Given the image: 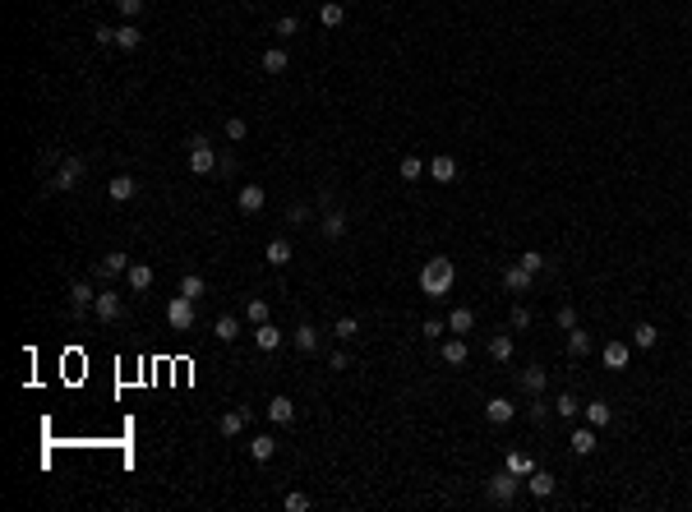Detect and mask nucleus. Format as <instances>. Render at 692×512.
<instances>
[{
	"instance_id": "f257e3e1",
	"label": "nucleus",
	"mask_w": 692,
	"mask_h": 512,
	"mask_svg": "<svg viewBox=\"0 0 692 512\" xmlns=\"http://www.w3.org/2000/svg\"><path fill=\"white\" fill-rule=\"evenodd\" d=\"M420 291L434 296V300L448 296V291H452V258H429V263L420 268Z\"/></svg>"
},
{
	"instance_id": "f03ea898",
	"label": "nucleus",
	"mask_w": 692,
	"mask_h": 512,
	"mask_svg": "<svg viewBox=\"0 0 692 512\" xmlns=\"http://www.w3.org/2000/svg\"><path fill=\"white\" fill-rule=\"evenodd\" d=\"M517 490H522V476H517V471H508V466H503L498 476H489V499L503 503V508H513Z\"/></svg>"
},
{
	"instance_id": "7ed1b4c3",
	"label": "nucleus",
	"mask_w": 692,
	"mask_h": 512,
	"mask_svg": "<svg viewBox=\"0 0 692 512\" xmlns=\"http://www.w3.org/2000/svg\"><path fill=\"white\" fill-rule=\"evenodd\" d=\"M212 167H217L212 144L203 139V134H194V139H189V171H194V176H212Z\"/></svg>"
},
{
	"instance_id": "20e7f679",
	"label": "nucleus",
	"mask_w": 692,
	"mask_h": 512,
	"mask_svg": "<svg viewBox=\"0 0 692 512\" xmlns=\"http://www.w3.org/2000/svg\"><path fill=\"white\" fill-rule=\"evenodd\" d=\"M79 180H83V157H74L69 153L60 167H55V176H51V190H79Z\"/></svg>"
},
{
	"instance_id": "39448f33",
	"label": "nucleus",
	"mask_w": 692,
	"mask_h": 512,
	"mask_svg": "<svg viewBox=\"0 0 692 512\" xmlns=\"http://www.w3.org/2000/svg\"><path fill=\"white\" fill-rule=\"evenodd\" d=\"M166 323H171L176 333H189V328H194V300L171 296V300H166Z\"/></svg>"
},
{
	"instance_id": "423d86ee",
	"label": "nucleus",
	"mask_w": 692,
	"mask_h": 512,
	"mask_svg": "<svg viewBox=\"0 0 692 512\" xmlns=\"http://www.w3.org/2000/svg\"><path fill=\"white\" fill-rule=\"evenodd\" d=\"M93 314H97L102 323H116V319H125V300L116 296L111 286H102L97 291V300H93Z\"/></svg>"
},
{
	"instance_id": "0eeeda50",
	"label": "nucleus",
	"mask_w": 692,
	"mask_h": 512,
	"mask_svg": "<svg viewBox=\"0 0 692 512\" xmlns=\"http://www.w3.org/2000/svg\"><path fill=\"white\" fill-rule=\"evenodd\" d=\"M93 300H97V286H93L88 277L69 282V310H74V319H83V314L93 310Z\"/></svg>"
},
{
	"instance_id": "6e6552de",
	"label": "nucleus",
	"mask_w": 692,
	"mask_h": 512,
	"mask_svg": "<svg viewBox=\"0 0 692 512\" xmlns=\"http://www.w3.org/2000/svg\"><path fill=\"white\" fill-rule=\"evenodd\" d=\"M568 443H572V452H577V457H591L595 448H600V438H595V424H577Z\"/></svg>"
},
{
	"instance_id": "1a4fd4ad",
	"label": "nucleus",
	"mask_w": 692,
	"mask_h": 512,
	"mask_svg": "<svg viewBox=\"0 0 692 512\" xmlns=\"http://www.w3.org/2000/svg\"><path fill=\"white\" fill-rule=\"evenodd\" d=\"M531 282H536V272H527L522 263H508V268H503V286H508V291H517V296H527Z\"/></svg>"
},
{
	"instance_id": "9d476101",
	"label": "nucleus",
	"mask_w": 692,
	"mask_h": 512,
	"mask_svg": "<svg viewBox=\"0 0 692 512\" xmlns=\"http://www.w3.org/2000/svg\"><path fill=\"white\" fill-rule=\"evenodd\" d=\"M600 360H604V369H627V360H632V346H627V342H604Z\"/></svg>"
},
{
	"instance_id": "9b49d317",
	"label": "nucleus",
	"mask_w": 692,
	"mask_h": 512,
	"mask_svg": "<svg viewBox=\"0 0 692 512\" xmlns=\"http://www.w3.org/2000/svg\"><path fill=\"white\" fill-rule=\"evenodd\" d=\"M291 337H296V346H300V351H305V356H314V351H319V328H314V323H309V319H300L296 323V333H291Z\"/></svg>"
},
{
	"instance_id": "f8f14e48",
	"label": "nucleus",
	"mask_w": 692,
	"mask_h": 512,
	"mask_svg": "<svg viewBox=\"0 0 692 512\" xmlns=\"http://www.w3.org/2000/svg\"><path fill=\"white\" fill-rule=\"evenodd\" d=\"M513 415H517V406L508 397H489V401H484V420H489V424H508Z\"/></svg>"
},
{
	"instance_id": "ddd939ff",
	"label": "nucleus",
	"mask_w": 692,
	"mask_h": 512,
	"mask_svg": "<svg viewBox=\"0 0 692 512\" xmlns=\"http://www.w3.org/2000/svg\"><path fill=\"white\" fill-rule=\"evenodd\" d=\"M245 424H250V406H240V411H226L217 420V429H222V438H236V434H245Z\"/></svg>"
},
{
	"instance_id": "4468645a",
	"label": "nucleus",
	"mask_w": 692,
	"mask_h": 512,
	"mask_svg": "<svg viewBox=\"0 0 692 512\" xmlns=\"http://www.w3.org/2000/svg\"><path fill=\"white\" fill-rule=\"evenodd\" d=\"M264 203H268L264 185H240V194H236V208H240V212H259Z\"/></svg>"
},
{
	"instance_id": "2eb2a0df",
	"label": "nucleus",
	"mask_w": 692,
	"mask_h": 512,
	"mask_svg": "<svg viewBox=\"0 0 692 512\" xmlns=\"http://www.w3.org/2000/svg\"><path fill=\"white\" fill-rule=\"evenodd\" d=\"M121 272H130V254H121V249H111L107 258L97 263V272L93 277H121Z\"/></svg>"
},
{
	"instance_id": "dca6fc26",
	"label": "nucleus",
	"mask_w": 692,
	"mask_h": 512,
	"mask_svg": "<svg viewBox=\"0 0 692 512\" xmlns=\"http://www.w3.org/2000/svg\"><path fill=\"white\" fill-rule=\"evenodd\" d=\"M268 420H273V424H291V420H296V401L277 392V397L268 401Z\"/></svg>"
},
{
	"instance_id": "f3484780",
	"label": "nucleus",
	"mask_w": 692,
	"mask_h": 512,
	"mask_svg": "<svg viewBox=\"0 0 692 512\" xmlns=\"http://www.w3.org/2000/svg\"><path fill=\"white\" fill-rule=\"evenodd\" d=\"M554 485H559V480H554L550 471H531V476H527V490L536 494L540 503H545V499H550V494H554Z\"/></svg>"
},
{
	"instance_id": "a211bd4d",
	"label": "nucleus",
	"mask_w": 692,
	"mask_h": 512,
	"mask_svg": "<svg viewBox=\"0 0 692 512\" xmlns=\"http://www.w3.org/2000/svg\"><path fill=\"white\" fill-rule=\"evenodd\" d=\"M545 383H550V369H540V365H527V369H522V388H527L531 397H540V392H545Z\"/></svg>"
},
{
	"instance_id": "6ab92c4d",
	"label": "nucleus",
	"mask_w": 692,
	"mask_h": 512,
	"mask_svg": "<svg viewBox=\"0 0 692 512\" xmlns=\"http://www.w3.org/2000/svg\"><path fill=\"white\" fill-rule=\"evenodd\" d=\"M513 351H517V342H513L508 333H494V337H489V360L508 365V360H513Z\"/></svg>"
},
{
	"instance_id": "aec40b11",
	"label": "nucleus",
	"mask_w": 692,
	"mask_h": 512,
	"mask_svg": "<svg viewBox=\"0 0 692 512\" xmlns=\"http://www.w3.org/2000/svg\"><path fill=\"white\" fill-rule=\"evenodd\" d=\"M107 190H111V199H116V203H130L134 194H139V180H134V176H116Z\"/></svg>"
},
{
	"instance_id": "412c9836",
	"label": "nucleus",
	"mask_w": 692,
	"mask_h": 512,
	"mask_svg": "<svg viewBox=\"0 0 692 512\" xmlns=\"http://www.w3.org/2000/svg\"><path fill=\"white\" fill-rule=\"evenodd\" d=\"M341 19H346V5H341V0H323L319 5V23L323 28H341Z\"/></svg>"
},
{
	"instance_id": "4be33fe9",
	"label": "nucleus",
	"mask_w": 692,
	"mask_h": 512,
	"mask_svg": "<svg viewBox=\"0 0 692 512\" xmlns=\"http://www.w3.org/2000/svg\"><path fill=\"white\" fill-rule=\"evenodd\" d=\"M273 452H277V438L273 434H254L250 438V457H254V462H273Z\"/></svg>"
},
{
	"instance_id": "5701e85b",
	"label": "nucleus",
	"mask_w": 692,
	"mask_h": 512,
	"mask_svg": "<svg viewBox=\"0 0 692 512\" xmlns=\"http://www.w3.org/2000/svg\"><path fill=\"white\" fill-rule=\"evenodd\" d=\"M212 337H217V342H236V337H240V319H236V314H222V319L212 323Z\"/></svg>"
},
{
	"instance_id": "b1692460",
	"label": "nucleus",
	"mask_w": 692,
	"mask_h": 512,
	"mask_svg": "<svg viewBox=\"0 0 692 512\" xmlns=\"http://www.w3.org/2000/svg\"><path fill=\"white\" fill-rule=\"evenodd\" d=\"M254 342H259V351H277V346H282V328L259 323V328H254Z\"/></svg>"
},
{
	"instance_id": "393cba45",
	"label": "nucleus",
	"mask_w": 692,
	"mask_h": 512,
	"mask_svg": "<svg viewBox=\"0 0 692 512\" xmlns=\"http://www.w3.org/2000/svg\"><path fill=\"white\" fill-rule=\"evenodd\" d=\"M443 365H466V356H471V346L461 342V337H452V342H443Z\"/></svg>"
},
{
	"instance_id": "a878e982",
	"label": "nucleus",
	"mask_w": 692,
	"mask_h": 512,
	"mask_svg": "<svg viewBox=\"0 0 692 512\" xmlns=\"http://www.w3.org/2000/svg\"><path fill=\"white\" fill-rule=\"evenodd\" d=\"M429 176L434 180H443V185H448L452 176H457V162H452L448 153H439V157H429Z\"/></svg>"
},
{
	"instance_id": "bb28decb",
	"label": "nucleus",
	"mask_w": 692,
	"mask_h": 512,
	"mask_svg": "<svg viewBox=\"0 0 692 512\" xmlns=\"http://www.w3.org/2000/svg\"><path fill=\"white\" fill-rule=\"evenodd\" d=\"M139 42H143V37H139V23L125 19L121 28H116V46H121V51H139Z\"/></svg>"
},
{
	"instance_id": "cd10ccee",
	"label": "nucleus",
	"mask_w": 692,
	"mask_h": 512,
	"mask_svg": "<svg viewBox=\"0 0 692 512\" xmlns=\"http://www.w3.org/2000/svg\"><path fill=\"white\" fill-rule=\"evenodd\" d=\"M554 411H559L563 420H577V415H582V401H577V392H559V397H554Z\"/></svg>"
},
{
	"instance_id": "c85d7f7f",
	"label": "nucleus",
	"mask_w": 692,
	"mask_h": 512,
	"mask_svg": "<svg viewBox=\"0 0 692 512\" xmlns=\"http://www.w3.org/2000/svg\"><path fill=\"white\" fill-rule=\"evenodd\" d=\"M568 356H582V360L591 356V333H582V323L568 333Z\"/></svg>"
},
{
	"instance_id": "c756f323",
	"label": "nucleus",
	"mask_w": 692,
	"mask_h": 512,
	"mask_svg": "<svg viewBox=\"0 0 692 512\" xmlns=\"http://www.w3.org/2000/svg\"><path fill=\"white\" fill-rule=\"evenodd\" d=\"M125 282H130L134 291H148V286H153V268H148V263H130V272H125Z\"/></svg>"
},
{
	"instance_id": "7c9ffc66",
	"label": "nucleus",
	"mask_w": 692,
	"mask_h": 512,
	"mask_svg": "<svg viewBox=\"0 0 692 512\" xmlns=\"http://www.w3.org/2000/svg\"><path fill=\"white\" fill-rule=\"evenodd\" d=\"M203 291H208V282L198 277V272H185V282H180V296H185V300H203Z\"/></svg>"
},
{
	"instance_id": "2f4dec72",
	"label": "nucleus",
	"mask_w": 692,
	"mask_h": 512,
	"mask_svg": "<svg viewBox=\"0 0 692 512\" xmlns=\"http://www.w3.org/2000/svg\"><path fill=\"white\" fill-rule=\"evenodd\" d=\"M341 231H346V212H341V208H328V212H323V235H328V240H337Z\"/></svg>"
},
{
	"instance_id": "473e14b6",
	"label": "nucleus",
	"mask_w": 692,
	"mask_h": 512,
	"mask_svg": "<svg viewBox=\"0 0 692 512\" xmlns=\"http://www.w3.org/2000/svg\"><path fill=\"white\" fill-rule=\"evenodd\" d=\"M264 74H286V46H268L264 51Z\"/></svg>"
},
{
	"instance_id": "72a5a7b5",
	"label": "nucleus",
	"mask_w": 692,
	"mask_h": 512,
	"mask_svg": "<svg viewBox=\"0 0 692 512\" xmlns=\"http://www.w3.org/2000/svg\"><path fill=\"white\" fill-rule=\"evenodd\" d=\"M609 420H614L609 401H586V424H595V429H600V424H609Z\"/></svg>"
},
{
	"instance_id": "f704fd0d",
	"label": "nucleus",
	"mask_w": 692,
	"mask_h": 512,
	"mask_svg": "<svg viewBox=\"0 0 692 512\" xmlns=\"http://www.w3.org/2000/svg\"><path fill=\"white\" fill-rule=\"evenodd\" d=\"M471 328H475V314H471V310H452V314H448V333L461 337V333H471Z\"/></svg>"
},
{
	"instance_id": "c9c22d12",
	"label": "nucleus",
	"mask_w": 692,
	"mask_h": 512,
	"mask_svg": "<svg viewBox=\"0 0 692 512\" xmlns=\"http://www.w3.org/2000/svg\"><path fill=\"white\" fill-rule=\"evenodd\" d=\"M332 337H337V342H355V337H360V323H355L351 314H346V319H337V323H332Z\"/></svg>"
},
{
	"instance_id": "e433bc0d",
	"label": "nucleus",
	"mask_w": 692,
	"mask_h": 512,
	"mask_svg": "<svg viewBox=\"0 0 692 512\" xmlns=\"http://www.w3.org/2000/svg\"><path fill=\"white\" fill-rule=\"evenodd\" d=\"M632 346L651 351V346H656V323H637V328H632Z\"/></svg>"
},
{
	"instance_id": "4c0bfd02",
	"label": "nucleus",
	"mask_w": 692,
	"mask_h": 512,
	"mask_svg": "<svg viewBox=\"0 0 692 512\" xmlns=\"http://www.w3.org/2000/svg\"><path fill=\"white\" fill-rule=\"evenodd\" d=\"M397 171H402V180H420V176H425V162H420V157L416 153H411V157H402V167H397Z\"/></svg>"
},
{
	"instance_id": "58836bf2",
	"label": "nucleus",
	"mask_w": 692,
	"mask_h": 512,
	"mask_svg": "<svg viewBox=\"0 0 692 512\" xmlns=\"http://www.w3.org/2000/svg\"><path fill=\"white\" fill-rule=\"evenodd\" d=\"M268 263L286 268V263H291V245H286V240H273V245H268Z\"/></svg>"
},
{
	"instance_id": "ea45409f",
	"label": "nucleus",
	"mask_w": 692,
	"mask_h": 512,
	"mask_svg": "<svg viewBox=\"0 0 692 512\" xmlns=\"http://www.w3.org/2000/svg\"><path fill=\"white\" fill-rule=\"evenodd\" d=\"M222 130H226V139H231V144H245V134H250V125H245L240 116H226V125H222Z\"/></svg>"
},
{
	"instance_id": "a19ab883",
	"label": "nucleus",
	"mask_w": 692,
	"mask_h": 512,
	"mask_svg": "<svg viewBox=\"0 0 692 512\" xmlns=\"http://www.w3.org/2000/svg\"><path fill=\"white\" fill-rule=\"evenodd\" d=\"M245 319L259 328V323H268V300H245Z\"/></svg>"
},
{
	"instance_id": "79ce46f5",
	"label": "nucleus",
	"mask_w": 692,
	"mask_h": 512,
	"mask_svg": "<svg viewBox=\"0 0 692 512\" xmlns=\"http://www.w3.org/2000/svg\"><path fill=\"white\" fill-rule=\"evenodd\" d=\"M508 471H517V476H531V471H536V462H531L527 452H508Z\"/></svg>"
},
{
	"instance_id": "37998d69",
	"label": "nucleus",
	"mask_w": 692,
	"mask_h": 512,
	"mask_svg": "<svg viewBox=\"0 0 692 512\" xmlns=\"http://www.w3.org/2000/svg\"><path fill=\"white\" fill-rule=\"evenodd\" d=\"M517 263L527 268V272H545V254H540V249H527V254L517 258Z\"/></svg>"
},
{
	"instance_id": "c03bdc74",
	"label": "nucleus",
	"mask_w": 692,
	"mask_h": 512,
	"mask_svg": "<svg viewBox=\"0 0 692 512\" xmlns=\"http://www.w3.org/2000/svg\"><path fill=\"white\" fill-rule=\"evenodd\" d=\"M554 323H559V328H577V310H572V305H559V310H554Z\"/></svg>"
},
{
	"instance_id": "a18cd8bd",
	"label": "nucleus",
	"mask_w": 692,
	"mask_h": 512,
	"mask_svg": "<svg viewBox=\"0 0 692 512\" xmlns=\"http://www.w3.org/2000/svg\"><path fill=\"white\" fill-rule=\"evenodd\" d=\"M282 503H286V512H309V494H300V490H291Z\"/></svg>"
},
{
	"instance_id": "49530a36",
	"label": "nucleus",
	"mask_w": 692,
	"mask_h": 512,
	"mask_svg": "<svg viewBox=\"0 0 692 512\" xmlns=\"http://www.w3.org/2000/svg\"><path fill=\"white\" fill-rule=\"evenodd\" d=\"M300 33V19L296 14H282V19H277V37H296Z\"/></svg>"
},
{
	"instance_id": "de8ad7c7",
	"label": "nucleus",
	"mask_w": 692,
	"mask_h": 512,
	"mask_svg": "<svg viewBox=\"0 0 692 512\" xmlns=\"http://www.w3.org/2000/svg\"><path fill=\"white\" fill-rule=\"evenodd\" d=\"M116 10H121V19H139V14H143V0H116Z\"/></svg>"
},
{
	"instance_id": "09e8293b",
	"label": "nucleus",
	"mask_w": 692,
	"mask_h": 512,
	"mask_svg": "<svg viewBox=\"0 0 692 512\" xmlns=\"http://www.w3.org/2000/svg\"><path fill=\"white\" fill-rule=\"evenodd\" d=\"M309 222V208L305 203H291V212H286V226H305Z\"/></svg>"
},
{
	"instance_id": "8fccbe9b",
	"label": "nucleus",
	"mask_w": 692,
	"mask_h": 512,
	"mask_svg": "<svg viewBox=\"0 0 692 512\" xmlns=\"http://www.w3.org/2000/svg\"><path fill=\"white\" fill-rule=\"evenodd\" d=\"M420 333H425L429 342H434V337H443V333H448V323H443V319H425V328H420Z\"/></svg>"
},
{
	"instance_id": "3c124183",
	"label": "nucleus",
	"mask_w": 692,
	"mask_h": 512,
	"mask_svg": "<svg viewBox=\"0 0 692 512\" xmlns=\"http://www.w3.org/2000/svg\"><path fill=\"white\" fill-rule=\"evenodd\" d=\"M328 369H332V374H341V369H351V356H346V351H332V356H328Z\"/></svg>"
},
{
	"instance_id": "603ef678",
	"label": "nucleus",
	"mask_w": 692,
	"mask_h": 512,
	"mask_svg": "<svg viewBox=\"0 0 692 512\" xmlns=\"http://www.w3.org/2000/svg\"><path fill=\"white\" fill-rule=\"evenodd\" d=\"M513 328H531V310L527 305H513Z\"/></svg>"
},
{
	"instance_id": "864d4df0",
	"label": "nucleus",
	"mask_w": 692,
	"mask_h": 512,
	"mask_svg": "<svg viewBox=\"0 0 692 512\" xmlns=\"http://www.w3.org/2000/svg\"><path fill=\"white\" fill-rule=\"evenodd\" d=\"M97 46H116V28H107V23H97Z\"/></svg>"
},
{
	"instance_id": "5fc2aeb1",
	"label": "nucleus",
	"mask_w": 692,
	"mask_h": 512,
	"mask_svg": "<svg viewBox=\"0 0 692 512\" xmlns=\"http://www.w3.org/2000/svg\"><path fill=\"white\" fill-rule=\"evenodd\" d=\"M531 420H536V424H545V420H550V406H545L540 397H536V406H531Z\"/></svg>"
},
{
	"instance_id": "6e6d98bb",
	"label": "nucleus",
	"mask_w": 692,
	"mask_h": 512,
	"mask_svg": "<svg viewBox=\"0 0 692 512\" xmlns=\"http://www.w3.org/2000/svg\"><path fill=\"white\" fill-rule=\"evenodd\" d=\"M341 5H351V0H341Z\"/></svg>"
}]
</instances>
